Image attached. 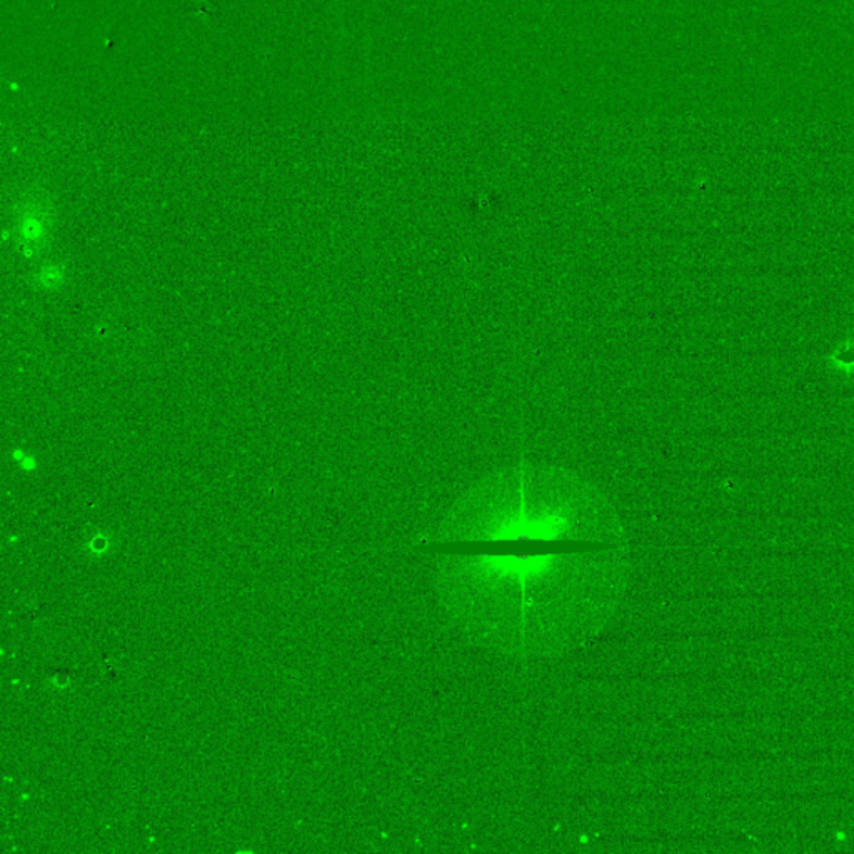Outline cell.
Returning a JSON list of instances; mask_svg holds the SVG:
<instances>
[{"instance_id": "6da1fadb", "label": "cell", "mask_w": 854, "mask_h": 854, "mask_svg": "<svg viewBox=\"0 0 854 854\" xmlns=\"http://www.w3.org/2000/svg\"><path fill=\"white\" fill-rule=\"evenodd\" d=\"M501 494V492H500ZM488 507V504H486ZM460 535H448V554L463 561V575L474 588L488 591L486 603H501L503 614L519 616L516 628L541 625L542 601H554V588H567V576L581 567L594 569L611 554L610 520L594 519L578 501L529 482L511 485L488 510L461 523Z\"/></svg>"}]
</instances>
